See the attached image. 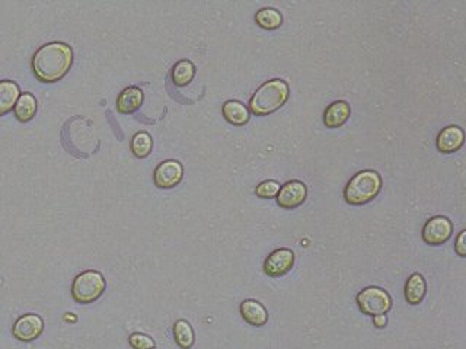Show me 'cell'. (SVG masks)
Instances as JSON below:
<instances>
[{"instance_id": "9c48e42d", "label": "cell", "mask_w": 466, "mask_h": 349, "mask_svg": "<svg viewBox=\"0 0 466 349\" xmlns=\"http://www.w3.org/2000/svg\"><path fill=\"white\" fill-rule=\"evenodd\" d=\"M294 265V253L290 249H277L264 262V272L268 276H281L287 274Z\"/></svg>"}, {"instance_id": "3957f363", "label": "cell", "mask_w": 466, "mask_h": 349, "mask_svg": "<svg viewBox=\"0 0 466 349\" xmlns=\"http://www.w3.org/2000/svg\"><path fill=\"white\" fill-rule=\"evenodd\" d=\"M382 178L375 170H361L355 174L344 189V198L351 206H361L377 197Z\"/></svg>"}, {"instance_id": "8fae6325", "label": "cell", "mask_w": 466, "mask_h": 349, "mask_svg": "<svg viewBox=\"0 0 466 349\" xmlns=\"http://www.w3.org/2000/svg\"><path fill=\"white\" fill-rule=\"evenodd\" d=\"M465 134L458 125L446 127L437 137V149L442 153H455L463 145Z\"/></svg>"}, {"instance_id": "9a60e30c", "label": "cell", "mask_w": 466, "mask_h": 349, "mask_svg": "<svg viewBox=\"0 0 466 349\" xmlns=\"http://www.w3.org/2000/svg\"><path fill=\"white\" fill-rule=\"evenodd\" d=\"M143 102V92L138 87H127L124 89L117 100V108L121 114H132L137 111Z\"/></svg>"}, {"instance_id": "ffe728a7", "label": "cell", "mask_w": 466, "mask_h": 349, "mask_svg": "<svg viewBox=\"0 0 466 349\" xmlns=\"http://www.w3.org/2000/svg\"><path fill=\"white\" fill-rule=\"evenodd\" d=\"M195 75V67L190 60H181L172 70V80L177 86L188 84Z\"/></svg>"}, {"instance_id": "e0dca14e", "label": "cell", "mask_w": 466, "mask_h": 349, "mask_svg": "<svg viewBox=\"0 0 466 349\" xmlns=\"http://www.w3.org/2000/svg\"><path fill=\"white\" fill-rule=\"evenodd\" d=\"M223 115L233 125H245L249 121V111L238 100H228L223 105Z\"/></svg>"}, {"instance_id": "5b68a950", "label": "cell", "mask_w": 466, "mask_h": 349, "mask_svg": "<svg viewBox=\"0 0 466 349\" xmlns=\"http://www.w3.org/2000/svg\"><path fill=\"white\" fill-rule=\"evenodd\" d=\"M357 304L361 313L375 317L386 314L391 310L392 298L382 288L367 287L357 294Z\"/></svg>"}, {"instance_id": "ac0fdd59", "label": "cell", "mask_w": 466, "mask_h": 349, "mask_svg": "<svg viewBox=\"0 0 466 349\" xmlns=\"http://www.w3.org/2000/svg\"><path fill=\"white\" fill-rule=\"evenodd\" d=\"M37 114V99L33 93H22L15 105V115L21 123L31 121Z\"/></svg>"}, {"instance_id": "d4e9b609", "label": "cell", "mask_w": 466, "mask_h": 349, "mask_svg": "<svg viewBox=\"0 0 466 349\" xmlns=\"http://www.w3.org/2000/svg\"><path fill=\"white\" fill-rule=\"evenodd\" d=\"M465 238H466V230H462L460 235L456 239V244H455V251L459 256L465 258L466 256V243H465Z\"/></svg>"}, {"instance_id": "2e32d148", "label": "cell", "mask_w": 466, "mask_h": 349, "mask_svg": "<svg viewBox=\"0 0 466 349\" xmlns=\"http://www.w3.org/2000/svg\"><path fill=\"white\" fill-rule=\"evenodd\" d=\"M426 280L421 274H413L405 284V298L409 304H420L426 296Z\"/></svg>"}, {"instance_id": "52a82bcc", "label": "cell", "mask_w": 466, "mask_h": 349, "mask_svg": "<svg viewBox=\"0 0 466 349\" xmlns=\"http://www.w3.org/2000/svg\"><path fill=\"white\" fill-rule=\"evenodd\" d=\"M307 197V188L301 181H290L280 186V191L277 194V202L281 208L293 210L298 208L305 202Z\"/></svg>"}, {"instance_id": "484cf974", "label": "cell", "mask_w": 466, "mask_h": 349, "mask_svg": "<svg viewBox=\"0 0 466 349\" xmlns=\"http://www.w3.org/2000/svg\"><path fill=\"white\" fill-rule=\"evenodd\" d=\"M386 322H388L386 314H380V316H375L373 317V323H375L376 328H385Z\"/></svg>"}, {"instance_id": "4fadbf2b", "label": "cell", "mask_w": 466, "mask_h": 349, "mask_svg": "<svg viewBox=\"0 0 466 349\" xmlns=\"http://www.w3.org/2000/svg\"><path fill=\"white\" fill-rule=\"evenodd\" d=\"M21 96L19 86L12 80H0V116L15 108Z\"/></svg>"}, {"instance_id": "ba28073f", "label": "cell", "mask_w": 466, "mask_h": 349, "mask_svg": "<svg viewBox=\"0 0 466 349\" xmlns=\"http://www.w3.org/2000/svg\"><path fill=\"white\" fill-rule=\"evenodd\" d=\"M42 330H44V323H42V319L39 316L24 314L13 325L12 333L13 337L22 342H31L39 337Z\"/></svg>"}, {"instance_id": "603a6c76", "label": "cell", "mask_w": 466, "mask_h": 349, "mask_svg": "<svg viewBox=\"0 0 466 349\" xmlns=\"http://www.w3.org/2000/svg\"><path fill=\"white\" fill-rule=\"evenodd\" d=\"M278 191H280V184L278 182H276V181H264V182H261L257 186L256 194L260 198L270 199V198L277 197Z\"/></svg>"}, {"instance_id": "5bb4252c", "label": "cell", "mask_w": 466, "mask_h": 349, "mask_svg": "<svg viewBox=\"0 0 466 349\" xmlns=\"http://www.w3.org/2000/svg\"><path fill=\"white\" fill-rule=\"evenodd\" d=\"M241 314L252 326L261 328L268 322V313L264 305L256 300H245L241 304Z\"/></svg>"}, {"instance_id": "7c38bea8", "label": "cell", "mask_w": 466, "mask_h": 349, "mask_svg": "<svg viewBox=\"0 0 466 349\" xmlns=\"http://www.w3.org/2000/svg\"><path fill=\"white\" fill-rule=\"evenodd\" d=\"M350 105L346 100H337L331 104L323 114V123L328 128H338L350 118Z\"/></svg>"}, {"instance_id": "8992f818", "label": "cell", "mask_w": 466, "mask_h": 349, "mask_svg": "<svg viewBox=\"0 0 466 349\" xmlns=\"http://www.w3.org/2000/svg\"><path fill=\"white\" fill-rule=\"evenodd\" d=\"M451 233H454V226H451L449 218L437 215L430 218L422 229V239L427 244L440 246L451 238Z\"/></svg>"}, {"instance_id": "44dd1931", "label": "cell", "mask_w": 466, "mask_h": 349, "mask_svg": "<svg viewBox=\"0 0 466 349\" xmlns=\"http://www.w3.org/2000/svg\"><path fill=\"white\" fill-rule=\"evenodd\" d=\"M175 341L182 349H190L194 345V330L186 320H178L174 326Z\"/></svg>"}, {"instance_id": "d6986e66", "label": "cell", "mask_w": 466, "mask_h": 349, "mask_svg": "<svg viewBox=\"0 0 466 349\" xmlns=\"http://www.w3.org/2000/svg\"><path fill=\"white\" fill-rule=\"evenodd\" d=\"M257 24L264 29H277L283 24V17L281 13L273 8H264L256 15Z\"/></svg>"}, {"instance_id": "30bf717a", "label": "cell", "mask_w": 466, "mask_h": 349, "mask_svg": "<svg viewBox=\"0 0 466 349\" xmlns=\"http://www.w3.org/2000/svg\"><path fill=\"white\" fill-rule=\"evenodd\" d=\"M183 177V168L177 160H166L154 170V184L159 188H174Z\"/></svg>"}, {"instance_id": "7402d4cb", "label": "cell", "mask_w": 466, "mask_h": 349, "mask_svg": "<svg viewBox=\"0 0 466 349\" xmlns=\"http://www.w3.org/2000/svg\"><path fill=\"white\" fill-rule=\"evenodd\" d=\"M152 145H153L152 137L146 133V131H140V133H137L132 140V150L137 157L149 156L152 152Z\"/></svg>"}, {"instance_id": "7a4b0ae2", "label": "cell", "mask_w": 466, "mask_h": 349, "mask_svg": "<svg viewBox=\"0 0 466 349\" xmlns=\"http://www.w3.org/2000/svg\"><path fill=\"white\" fill-rule=\"evenodd\" d=\"M289 84L280 79L265 82L253 93L249 102V108L256 115H268L283 107L289 99Z\"/></svg>"}, {"instance_id": "cb8c5ba5", "label": "cell", "mask_w": 466, "mask_h": 349, "mask_svg": "<svg viewBox=\"0 0 466 349\" xmlns=\"http://www.w3.org/2000/svg\"><path fill=\"white\" fill-rule=\"evenodd\" d=\"M130 345L134 349H154V342L152 338L143 333H133L130 337Z\"/></svg>"}, {"instance_id": "277c9868", "label": "cell", "mask_w": 466, "mask_h": 349, "mask_svg": "<svg viewBox=\"0 0 466 349\" xmlns=\"http://www.w3.org/2000/svg\"><path fill=\"white\" fill-rule=\"evenodd\" d=\"M104 291H105V280L104 276L96 271L82 272L80 275L76 276L72 285L73 298L82 304L93 303L102 296Z\"/></svg>"}, {"instance_id": "6da1fadb", "label": "cell", "mask_w": 466, "mask_h": 349, "mask_svg": "<svg viewBox=\"0 0 466 349\" xmlns=\"http://www.w3.org/2000/svg\"><path fill=\"white\" fill-rule=\"evenodd\" d=\"M73 63V51L64 42L42 46L33 58L35 76L44 83H54L66 76Z\"/></svg>"}]
</instances>
